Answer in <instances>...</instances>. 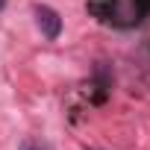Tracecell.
<instances>
[{
    "instance_id": "6da1fadb",
    "label": "cell",
    "mask_w": 150,
    "mask_h": 150,
    "mask_svg": "<svg viewBox=\"0 0 150 150\" xmlns=\"http://www.w3.org/2000/svg\"><path fill=\"white\" fill-rule=\"evenodd\" d=\"M35 24H38V30L47 41H56L59 33H62V18L50 6H35Z\"/></svg>"
},
{
    "instance_id": "7a4b0ae2",
    "label": "cell",
    "mask_w": 150,
    "mask_h": 150,
    "mask_svg": "<svg viewBox=\"0 0 150 150\" xmlns=\"http://www.w3.org/2000/svg\"><path fill=\"white\" fill-rule=\"evenodd\" d=\"M18 150H53V147L47 141H41V138H24Z\"/></svg>"
},
{
    "instance_id": "3957f363",
    "label": "cell",
    "mask_w": 150,
    "mask_h": 150,
    "mask_svg": "<svg viewBox=\"0 0 150 150\" xmlns=\"http://www.w3.org/2000/svg\"><path fill=\"white\" fill-rule=\"evenodd\" d=\"M3 6H6V0H0V12H3Z\"/></svg>"
},
{
    "instance_id": "277c9868",
    "label": "cell",
    "mask_w": 150,
    "mask_h": 150,
    "mask_svg": "<svg viewBox=\"0 0 150 150\" xmlns=\"http://www.w3.org/2000/svg\"><path fill=\"white\" fill-rule=\"evenodd\" d=\"M91 150H94V147H91Z\"/></svg>"
}]
</instances>
